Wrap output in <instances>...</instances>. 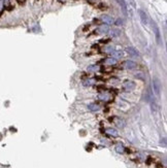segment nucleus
I'll use <instances>...</instances> for the list:
<instances>
[{"label": "nucleus", "mask_w": 167, "mask_h": 168, "mask_svg": "<svg viewBox=\"0 0 167 168\" xmlns=\"http://www.w3.org/2000/svg\"><path fill=\"white\" fill-rule=\"evenodd\" d=\"M153 90H154V93L158 97H160L161 95V89H162V85H161V82L159 81V78H154L153 80Z\"/></svg>", "instance_id": "1"}, {"label": "nucleus", "mask_w": 167, "mask_h": 168, "mask_svg": "<svg viewBox=\"0 0 167 168\" xmlns=\"http://www.w3.org/2000/svg\"><path fill=\"white\" fill-rule=\"evenodd\" d=\"M152 27H153V31H154V34L156 36V40L159 45H161V32H160V29L158 27V25L156 22H152Z\"/></svg>", "instance_id": "2"}, {"label": "nucleus", "mask_w": 167, "mask_h": 168, "mask_svg": "<svg viewBox=\"0 0 167 168\" xmlns=\"http://www.w3.org/2000/svg\"><path fill=\"white\" fill-rule=\"evenodd\" d=\"M123 88H124V91L130 92L132 90H134V88H135V83L132 82V81L127 80V81H125V82L123 83Z\"/></svg>", "instance_id": "3"}, {"label": "nucleus", "mask_w": 167, "mask_h": 168, "mask_svg": "<svg viewBox=\"0 0 167 168\" xmlns=\"http://www.w3.org/2000/svg\"><path fill=\"white\" fill-rule=\"evenodd\" d=\"M125 52L128 55L132 56V57H138L139 56V52L135 48H133V47H127V48H125Z\"/></svg>", "instance_id": "4"}, {"label": "nucleus", "mask_w": 167, "mask_h": 168, "mask_svg": "<svg viewBox=\"0 0 167 168\" xmlns=\"http://www.w3.org/2000/svg\"><path fill=\"white\" fill-rule=\"evenodd\" d=\"M108 31H109V27H108V25L106 24H103L101 25V26H99L98 28H97V33L98 34H106L108 33Z\"/></svg>", "instance_id": "5"}, {"label": "nucleus", "mask_w": 167, "mask_h": 168, "mask_svg": "<svg viewBox=\"0 0 167 168\" xmlns=\"http://www.w3.org/2000/svg\"><path fill=\"white\" fill-rule=\"evenodd\" d=\"M138 13H139V18H140V21L143 25H148L149 24V19H148V16L145 12H143V9H139L138 11Z\"/></svg>", "instance_id": "6"}, {"label": "nucleus", "mask_w": 167, "mask_h": 168, "mask_svg": "<svg viewBox=\"0 0 167 168\" xmlns=\"http://www.w3.org/2000/svg\"><path fill=\"white\" fill-rule=\"evenodd\" d=\"M101 21L106 25L112 24V23L115 22L114 19H112L110 16H108V14H103V16H101Z\"/></svg>", "instance_id": "7"}, {"label": "nucleus", "mask_w": 167, "mask_h": 168, "mask_svg": "<svg viewBox=\"0 0 167 168\" xmlns=\"http://www.w3.org/2000/svg\"><path fill=\"white\" fill-rule=\"evenodd\" d=\"M124 67L126 69H134L136 67V63L132 60H127L124 62Z\"/></svg>", "instance_id": "8"}, {"label": "nucleus", "mask_w": 167, "mask_h": 168, "mask_svg": "<svg viewBox=\"0 0 167 168\" xmlns=\"http://www.w3.org/2000/svg\"><path fill=\"white\" fill-rule=\"evenodd\" d=\"M105 133L108 134V135H110V136H112V137H118L119 136L118 131L116 129H112V128H106L105 129Z\"/></svg>", "instance_id": "9"}, {"label": "nucleus", "mask_w": 167, "mask_h": 168, "mask_svg": "<svg viewBox=\"0 0 167 168\" xmlns=\"http://www.w3.org/2000/svg\"><path fill=\"white\" fill-rule=\"evenodd\" d=\"M116 1L118 2V4L121 6V8H122L123 12H124L125 14H127V4H126L125 0H116Z\"/></svg>", "instance_id": "10"}, {"label": "nucleus", "mask_w": 167, "mask_h": 168, "mask_svg": "<svg viewBox=\"0 0 167 168\" xmlns=\"http://www.w3.org/2000/svg\"><path fill=\"white\" fill-rule=\"evenodd\" d=\"M88 108L91 110V111H98L99 109H100V105L98 104V103H90V104H88Z\"/></svg>", "instance_id": "11"}, {"label": "nucleus", "mask_w": 167, "mask_h": 168, "mask_svg": "<svg viewBox=\"0 0 167 168\" xmlns=\"http://www.w3.org/2000/svg\"><path fill=\"white\" fill-rule=\"evenodd\" d=\"M95 84V78H86L83 81V85L86 87H90Z\"/></svg>", "instance_id": "12"}, {"label": "nucleus", "mask_w": 167, "mask_h": 168, "mask_svg": "<svg viewBox=\"0 0 167 168\" xmlns=\"http://www.w3.org/2000/svg\"><path fill=\"white\" fill-rule=\"evenodd\" d=\"M111 55H112V57L115 59H120V58H122L124 56V53H123V51H114L111 53Z\"/></svg>", "instance_id": "13"}, {"label": "nucleus", "mask_w": 167, "mask_h": 168, "mask_svg": "<svg viewBox=\"0 0 167 168\" xmlns=\"http://www.w3.org/2000/svg\"><path fill=\"white\" fill-rule=\"evenodd\" d=\"M104 63L107 64V65H116V64H117V59H115L114 57L106 58V59L104 60Z\"/></svg>", "instance_id": "14"}, {"label": "nucleus", "mask_w": 167, "mask_h": 168, "mask_svg": "<svg viewBox=\"0 0 167 168\" xmlns=\"http://www.w3.org/2000/svg\"><path fill=\"white\" fill-rule=\"evenodd\" d=\"M115 150H116V152L118 153V154H123L124 152H125V147H124V145L123 144H117L116 145V147H115Z\"/></svg>", "instance_id": "15"}, {"label": "nucleus", "mask_w": 167, "mask_h": 168, "mask_svg": "<svg viewBox=\"0 0 167 168\" xmlns=\"http://www.w3.org/2000/svg\"><path fill=\"white\" fill-rule=\"evenodd\" d=\"M108 34L111 36V37H117L121 34V31L118 30V29H112V30H109L108 31Z\"/></svg>", "instance_id": "16"}, {"label": "nucleus", "mask_w": 167, "mask_h": 168, "mask_svg": "<svg viewBox=\"0 0 167 168\" xmlns=\"http://www.w3.org/2000/svg\"><path fill=\"white\" fill-rule=\"evenodd\" d=\"M98 97H99L100 100H103V101H108L110 99V95L107 93H101V94H99Z\"/></svg>", "instance_id": "17"}, {"label": "nucleus", "mask_w": 167, "mask_h": 168, "mask_svg": "<svg viewBox=\"0 0 167 168\" xmlns=\"http://www.w3.org/2000/svg\"><path fill=\"white\" fill-rule=\"evenodd\" d=\"M88 71H91V72H96V71H99V69H100V67L98 66V65H90V66H88Z\"/></svg>", "instance_id": "18"}, {"label": "nucleus", "mask_w": 167, "mask_h": 168, "mask_svg": "<svg viewBox=\"0 0 167 168\" xmlns=\"http://www.w3.org/2000/svg\"><path fill=\"white\" fill-rule=\"evenodd\" d=\"M114 51H115V50H114L112 47H107V48H104V52H105V53H110V54H111Z\"/></svg>", "instance_id": "19"}, {"label": "nucleus", "mask_w": 167, "mask_h": 168, "mask_svg": "<svg viewBox=\"0 0 167 168\" xmlns=\"http://www.w3.org/2000/svg\"><path fill=\"white\" fill-rule=\"evenodd\" d=\"M115 24L117 25V26H120V25H123V20L122 19H118L116 22H114Z\"/></svg>", "instance_id": "20"}, {"label": "nucleus", "mask_w": 167, "mask_h": 168, "mask_svg": "<svg viewBox=\"0 0 167 168\" xmlns=\"http://www.w3.org/2000/svg\"><path fill=\"white\" fill-rule=\"evenodd\" d=\"M128 1H129V3L131 4L133 7H136V4H135V1H134V0H128Z\"/></svg>", "instance_id": "21"}, {"label": "nucleus", "mask_w": 167, "mask_h": 168, "mask_svg": "<svg viewBox=\"0 0 167 168\" xmlns=\"http://www.w3.org/2000/svg\"><path fill=\"white\" fill-rule=\"evenodd\" d=\"M2 9H3V1L0 0V12H2Z\"/></svg>", "instance_id": "22"}, {"label": "nucleus", "mask_w": 167, "mask_h": 168, "mask_svg": "<svg viewBox=\"0 0 167 168\" xmlns=\"http://www.w3.org/2000/svg\"><path fill=\"white\" fill-rule=\"evenodd\" d=\"M89 1H90V2H94L95 0H89Z\"/></svg>", "instance_id": "23"}, {"label": "nucleus", "mask_w": 167, "mask_h": 168, "mask_svg": "<svg viewBox=\"0 0 167 168\" xmlns=\"http://www.w3.org/2000/svg\"><path fill=\"white\" fill-rule=\"evenodd\" d=\"M60 1H65V0H60Z\"/></svg>", "instance_id": "24"}]
</instances>
